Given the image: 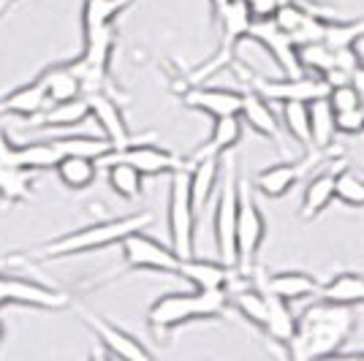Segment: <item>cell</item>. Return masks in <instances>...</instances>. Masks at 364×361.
Segmentation results:
<instances>
[{"label": "cell", "instance_id": "6da1fadb", "mask_svg": "<svg viewBox=\"0 0 364 361\" xmlns=\"http://www.w3.org/2000/svg\"><path fill=\"white\" fill-rule=\"evenodd\" d=\"M356 331V313L348 304L323 301L307 307L296 320V331L289 343L291 359H326L340 356L343 345Z\"/></svg>", "mask_w": 364, "mask_h": 361}, {"label": "cell", "instance_id": "7a4b0ae2", "mask_svg": "<svg viewBox=\"0 0 364 361\" xmlns=\"http://www.w3.org/2000/svg\"><path fill=\"white\" fill-rule=\"evenodd\" d=\"M228 310V288H196L191 293H164L147 310V323L158 340L191 320H215Z\"/></svg>", "mask_w": 364, "mask_h": 361}, {"label": "cell", "instance_id": "3957f363", "mask_svg": "<svg viewBox=\"0 0 364 361\" xmlns=\"http://www.w3.org/2000/svg\"><path fill=\"white\" fill-rule=\"evenodd\" d=\"M152 223V215H131V217H117V220H104L95 226L79 228L65 237L41 244V256L44 258H63V256H79V253H92V250H104L109 244H120L128 234L144 231Z\"/></svg>", "mask_w": 364, "mask_h": 361}, {"label": "cell", "instance_id": "277c9868", "mask_svg": "<svg viewBox=\"0 0 364 361\" xmlns=\"http://www.w3.org/2000/svg\"><path fill=\"white\" fill-rule=\"evenodd\" d=\"M112 52H114V28L85 33V52L74 63H68V68L82 85V95L109 92L117 98V92L112 87V76H109Z\"/></svg>", "mask_w": 364, "mask_h": 361}, {"label": "cell", "instance_id": "5b68a950", "mask_svg": "<svg viewBox=\"0 0 364 361\" xmlns=\"http://www.w3.org/2000/svg\"><path fill=\"white\" fill-rule=\"evenodd\" d=\"M237 76H242V82L256 90L258 95H264L267 101H316V98H323L329 92V85L323 76H307V74H296V76H283V79H267V76L256 74L250 68H242V65H234Z\"/></svg>", "mask_w": 364, "mask_h": 361}, {"label": "cell", "instance_id": "8992f818", "mask_svg": "<svg viewBox=\"0 0 364 361\" xmlns=\"http://www.w3.org/2000/svg\"><path fill=\"white\" fill-rule=\"evenodd\" d=\"M215 16H218L220 25H223L220 44H218L213 58L204 63L198 71L191 74V82H193V85H198L201 79H210V76L218 74L220 68H226L228 63L234 60V49L247 38V31H250V25H253V16H250V11H247L245 0H228L226 6H223Z\"/></svg>", "mask_w": 364, "mask_h": 361}, {"label": "cell", "instance_id": "52a82bcc", "mask_svg": "<svg viewBox=\"0 0 364 361\" xmlns=\"http://www.w3.org/2000/svg\"><path fill=\"white\" fill-rule=\"evenodd\" d=\"M196 212L191 204V188H188V166L171 171V193H168V239L171 250L180 258L193 256V239H196Z\"/></svg>", "mask_w": 364, "mask_h": 361}, {"label": "cell", "instance_id": "ba28073f", "mask_svg": "<svg viewBox=\"0 0 364 361\" xmlns=\"http://www.w3.org/2000/svg\"><path fill=\"white\" fill-rule=\"evenodd\" d=\"M237 212H240V185L234 161H226V174L215 204V244L220 261L237 269Z\"/></svg>", "mask_w": 364, "mask_h": 361}, {"label": "cell", "instance_id": "9c48e42d", "mask_svg": "<svg viewBox=\"0 0 364 361\" xmlns=\"http://www.w3.org/2000/svg\"><path fill=\"white\" fill-rule=\"evenodd\" d=\"M267 239V220L247 182L240 185V212H237V269L250 271L261 244Z\"/></svg>", "mask_w": 364, "mask_h": 361}, {"label": "cell", "instance_id": "30bf717a", "mask_svg": "<svg viewBox=\"0 0 364 361\" xmlns=\"http://www.w3.org/2000/svg\"><path fill=\"white\" fill-rule=\"evenodd\" d=\"M122 261L128 269H147V271H161V274H177L180 269V256L161 244L158 239H152L141 231L128 234L120 242Z\"/></svg>", "mask_w": 364, "mask_h": 361}, {"label": "cell", "instance_id": "8fae6325", "mask_svg": "<svg viewBox=\"0 0 364 361\" xmlns=\"http://www.w3.org/2000/svg\"><path fill=\"white\" fill-rule=\"evenodd\" d=\"M107 161H125V163L134 166L141 177L171 174V171H177L182 166H188V161H182L180 155L164 150V147H155L150 141H141V139L134 141V144H128V147H122V150H114L101 163H107Z\"/></svg>", "mask_w": 364, "mask_h": 361}, {"label": "cell", "instance_id": "7c38bea8", "mask_svg": "<svg viewBox=\"0 0 364 361\" xmlns=\"http://www.w3.org/2000/svg\"><path fill=\"white\" fill-rule=\"evenodd\" d=\"M79 316H82V320L90 326V331L95 334V340L107 347L109 356L131 359V361H147L152 356L150 350L141 345L136 337H131L128 331L117 329L114 323H109V320H104L101 316H95L92 310L82 307V304H79Z\"/></svg>", "mask_w": 364, "mask_h": 361}, {"label": "cell", "instance_id": "4fadbf2b", "mask_svg": "<svg viewBox=\"0 0 364 361\" xmlns=\"http://www.w3.org/2000/svg\"><path fill=\"white\" fill-rule=\"evenodd\" d=\"M3 304H25V307H41V310H60L68 304V293L52 291V288L11 277V274H0V307Z\"/></svg>", "mask_w": 364, "mask_h": 361}, {"label": "cell", "instance_id": "5bb4252c", "mask_svg": "<svg viewBox=\"0 0 364 361\" xmlns=\"http://www.w3.org/2000/svg\"><path fill=\"white\" fill-rule=\"evenodd\" d=\"M247 38H253L256 44L264 46L274 60H277V65L283 68L286 76L302 74V65H299V58H296V49H299V46L294 44V38H291L286 31H280L272 19L253 22L250 31H247Z\"/></svg>", "mask_w": 364, "mask_h": 361}, {"label": "cell", "instance_id": "9a60e30c", "mask_svg": "<svg viewBox=\"0 0 364 361\" xmlns=\"http://www.w3.org/2000/svg\"><path fill=\"white\" fill-rule=\"evenodd\" d=\"M321 158L313 152H307L304 158L299 161H289V163H274V166H267V168H261L256 174V180H253V188H256L261 196L267 198H283L289 193L291 188H296V182L304 177V171L310 168V166H316Z\"/></svg>", "mask_w": 364, "mask_h": 361}, {"label": "cell", "instance_id": "2e32d148", "mask_svg": "<svg viewBox=\"0 0 364 361\" xmlns=\"http://www.w3.org/2000/svg\"><path fill=\"white\" fill-rule=\"evenodd\" d=\"M85 98H87V106H90V117L101 125V131H104V136L112 141L114 150H122V147L139 141V139H134L131 131H128L125 117H122L114 95H109V92H90V95H85Z\"/></svg>", "mask_w": 364, "mask_h": 361}, {"label": "cell", "instance_id": "e0dca14e", "mask_svg": "<svg viewBox=\"0 0 364 361\" xmlns=\"http://www.w3.org/2000/svg\"><path fill=\"white\" fill-rule=\"evenodd\" d=\"M182 104L198 109L210 117H228V114H240V104H242V92L226 90V87H191L182 92Z\"/></svg>", "mask_w": 364, "mask_h": 361}, {"label": "cell", "instance_id": "ac0fdd59", "mask_svg": "<svg viewBox=\"0 0 364 361\" xmlns=\"http://www.w3.org/2000/svg\"><path fill=\"white\" fill-rule=\"evenodd\" d=\"M261 286H264V291L274 293L277 299L291 304V301H302L307 296H318L321 283L307 271H274V274L261 280Z\"/></svg>", "mask_w": 364, "mask_h": 361}, {"label": "cell", "instance_id": "d6986e66", "mask_svg": "<svg viewBox=\"0 0 364 361\" xmlns=\"http://www.w3.org/2000/svg\"><path fill=\"white\" fill-rule=\"evenodd\" d=\"M242 139V120L240 114H228V117H215L213 134L210 139L198 147L191 161H201V158H223L228 150H234Z\"/></svg>", "mask_w": 364, "mask_h": 361}, {"label": "cell", "instance_id": "ffe728a7", "mask_svg": "<svg viewBox=\"0 0 364 361\" xmlns=\"http://www.w3.org/2000/svg\"><path fill=\"white\" fill-rule=\"evenodd\" d=\"M220 177V158H201L188 166V188H191V204L193 212H201L215 193V185Z\"/></svg>", "mask_w": 364, "mask_h": 361}, {"label": "cell", "instance_id": "44dd1931", "mask_svg": "<svg viewBox=\"0 0 364 361\" xmlns=\"http://www.w3.org/2000/svg\"><path fill=\"white\" fill-rule=\"evenodd\" d=\"M180 277H185L193 288H226L231 280V266L223 261H201L196 256L180 258Z\"/></svg>", "mask_w": 364, "mask_h": 361}, {"label": "cell", "instance_id": "7402d4cb", "mask_svg": "<svg viewBox=\"0 0 364 361\" xmlns=\"http://www.w3.org/2000/svg\"><path fill=\"white\" fill-rule=\"evenodd\" d=\"M240 120L247 122V128H253L256 134L267 136V139H280V122L274 117V112L269 109L267 98L258 95L256 90L242 92V104H240Z\"/></svg>", "mask_w": 364, "mask_h": 361}, {"label": "cell", "instance_id": "603a6c76", "mask_svg": "<svg viewBox=\"0 0 364 361\" xmlns=\"http://www.w3.org/2000/svg\"><path fill=\"white\" fill-rule=\"evenodd\" d=\"M87 117H90L87 98L79 95V98H71V101L49 104L44 112H38L36 117H31V125H44V128H76V125L87 122Z\"/></svg>", "mask_w": 364, "mask_h": 361}, {"label": "cell", "instance_id": "cb8c5ba5", "mask_svg": "<svg viewBox=\"0 0 364 361\" xmlns=\"http://www.w3.org/2000/svg\"><path fill=\"white\" fill-rule=\"evenodd\" d=\"M49 104H52V101L46 98L41 82L36 79V82L25 85V87H19V90L9 92L6 98H0V114H16V117L31 120V117H36L38 112H44Z\"/></svg>", "mask_w": 364, "mask_h": 361}, {"label": "cell", "instance_id": "d4e9b609", "mask_svg": "<svg viewBox=\"0 0 364 361\" xmlns=\"http://www.w3.org/2000/svg\"><path fill=\"white\" fill-rule=\"evenodd\" d=\"M318 296L323 301H334V304H364V274L359 271H340L334 274L329 283L318 288Z\"/></svg>", "mask_w": 364, "mask_h": 361}, {"label": "cell", "instance_id": "484cf974", "mask_svg": "<svg viewBox=\"0 0 364 361\" xmlns=\"http://www.w3.org/2000/svg\"><path fill=\"white\" fill-rule=\"evenodd\" d=\"M307 109H310V147L313 150H329L334 141V134H337L332 104L323 95V98L310 101Z\"/></svg>", "mask_w": 364, "mask_h": 361}, {"label": "cell", "instance_id": "4316f807", "mask_svg": "<svg viewBox=\"0 0 364 361\" xmlns=\"http://www.w3.org/2000/svg\"><path fill=\"white\" fill-rule=\"evenodd\" d=\"M264 293H267V323H264L261 331H267V337H272L274 343H283L286 345L291 337H294V331H296V318L291 313L289 301L277 299L269 291H264Z\"/></svg>", "mask_w": 364, "mask_h": 361}, {"label": "cell", "instance_id": "83f0119b", "mask_svg": "<svg viewBox=\"0 0 364 361\" xmlns=\"http://www.w3.org/2000/svg\"><path fill=\"white\" fill-rule=\"evenodd\" d=\"M38 82H41L46 98H49L52 104H58V101H71V98H79V95H82V85H79V79H76V74L68 65H49L44 74L38 76Z\"/></svg>", "mask_w": 364, "mask_h": 361}, {"label": "cell", "instance_id": "f1b7e54d", "mask_svg": "<svg viewBox=\"0 0 364 361\" xmlns=\"http://www.w3.org/2000/svg\"><path fill=\"white\" fill-rule=\"evenodd\" d=\"M134 0H85L82 6V31H104L114 28V19L131 6Z\"/></svg>", "mask_w": 364, "mask_h": 361}, {"label": "cell", "instance_id": "f546056e", "mask_svg": "<svg viewBox=\"0 0 364 361\" xmlns=\"http://www.w3.org/2000/svg\"><path fill=\"white\" fill-rule=\"evenodd\" d=\"M52 144L58 147L63 158L74 155V158H90L95 163H101L104 158H109L114 152V147H112V141H109L107 136L104 139H98V136H65V139H55Z\"/></svg>", "mask_w": 364, "mask_h": 361}, {"label": "cell", "instance_id": "4dcf8cb0", "mask_svg": "<svg viewBox=\"0 0 364 361\" xmlns=\"http://www.w3.org/2000/svg\"><path fill=\"white\" fill-rule=\"evenodd\" d=\"M332 201H334V174H332V171L316 174L313 180H307V185H304L302 217H304V220L318 217L321 212L326 210Z\"/></svg>", "mask_w": 364, "mask_h": 361}, {"label": "cell", "instance_id": "1f68e13d", "mask_svg": "<svg viewBox=\"0 0 364 361\" xmlns=\"http://www.w3.org/2000/svg\"><path fill=\"white\" fill-rule=\"evenodd\" d=\"M58 177L65 188L71 190H85L95 182V174H98V163L90 161V158H74V155H65L60 158V163L55 166Z\"/></svg>", "mask_w": 364, "mask_h": 361}, {"label": "cell", "instance_id": "d6a6232c", "mask_svg": "<svg viewBox=\"0 0 364 361\" xmlns=\"http://www.w3.org/2000/svg\"><path fill=\"white\" fill-rule=\"evenodd\" d=\"M31 185L33 171L22 168V166H0V198L6 204H16V201H31Z\"/></svg>", "mask_w": 364, "mask_h": 361}, {"label": "cell", "instance_id": "836d02e7", "mask_svg": "<svg viewBox=\"0 0 364 361\" xmlns=\"http://www.w3.org/2000/svg\"><path fill=\"white\" fill-rule=\"evenodd\" d=\"M228 304L237 307V313L247 318L253 326L264 329L267 323V293L261 288H240V291H228Z\"/></svg>", "mask_w": 364, "mask_h": 361}, {"label": "cell", "instance_id": "e575fe53", "mask_svg": "<svg viewBox=\"0 0 364 361\" xmlns=\"http://www.w3.org/2000/svg\"><path fill=\"white\" fill-rule=\"evenodd\" d=\"M60 152L52 141H31L16 147V166L28 168V171H41V168H55L60 163Z\"/></svg>", "mask_w": 364, "mask_h": 361}, {"label": "cell", "instance_id": "d590c367", "mask_svg": "<svg viewBox=\"0 0 364 361\" xmlns=\"http://www.w3.org/2000/svg\"><path fill=\"white\" fill-rule=\"evenodd\" d=\"M109 166V188L122 198L141 196V174L125 161H107Z\"/></svg>", "mask_w": 364, "mask_h": 361}, {"label": "cell", "instance_id": "8d00e7d4", "mask_svg": "<svg viewBox=\"0 0 364 361\" xmlns=\"http://www.w3.org/2000/svg\"><path fill=\"white\" fill-rule=\"evenodd\" d=\"M283 125L296 144L310 150V109L304 101H286L283 104Z\"/></svg>", "mask_w": 364, "mask_h": 361}, {"label": "cell", "instance_id": "74e56055", "mask_svg": "<svg viewBox=\"0 0 364 361\" xmlns=\"http://www.w3.org/2000/svg\"><path fill=\"white\" fill-rule=\"evenodd\" d=\"M334 198L346 207H364V174H356L350 168H343L334 174Z\"/></svg>", "mask_w": 364, "mask_h": 361}, {"label": "cell", "instance_id": "f35d334b", "mask_svg": "<svg viewBox=\"0 0 364 361\" xmlns=\"http://www.w3.org/2000/svg\"><path fill=\"white\" fill-rule=\"evenodd\" d=\"M326 101L332 104L334 112H346V109H356V106H362L359 92H356V87L350 85V79L348 82H340V85H329Z\"/></svg>", "mask_w": 364, "mask_h": 361}, {"label": "cell", "instance_id": "ab89813d", "mask_svg": "<svg viewBox=\"0 0 364 361\" xmlns=\"http://www.w3.org/2000/svg\"><path fill=\"white\" fill-rule=\"evenodd\" d=\"M334 125L340 134H364V109H346V112H334Z\"/></svg>", "mask_w": 364, "mask_h": 361}, {"label": "cell", "instance_id": "60d3db41", "mask_svg": "<svg viewBox=\"0 0 364 361\" xmlns=\"http://www.w3.org/2000/svg\"><path fill=\"white\" fill-rule=\"evenodd\" d=\"M283 0H245L247 11L253 16V22H261V19H272L274 11L280 9Z\"/></svg>", "mask_w": 364, "mask_h": 361}, {"label": "cell", "instance_id": "b9f144b4", "mask_svg": "<svg viewBox=\"0 0 364 361\" xmlns=\"http://www.w3.org/2000/svg\"><path fill=\"white\" fill-rule=\"evenodd\" d=\"M0 166H16V144L9 141L6 131H0Z\"/></svg>", "mask_w": 364, "mask_h": 361}, {"label": "cell", "instance_id": "7bdbcfd3", "mask_svg": "<svg viewBox=\"0 0 364 361\" xmlns=\"http://www.w3.org/2000/svg\"><path fill=\"white\" fill-rule=\"evenodd\" d=\"M350 85L356 87V92H359V101H362L364 106V65L359 63L353 71H350Z\"/></svg>", "mask_w": 364, "mask_h": 361}, {"label": "cell", "instance_id": "ee69618b", "mask_svg": "<svg viewBox=\"0 0 364 361\" xmlns=\"http://www.w3.org/2000/svg\"><path fill=\"white\" fill-rule=\"evenodd\" d=\"M16 0H0V16L6 14V11H9V9H11V6H14Z\"/></svg>", "mask_w": 364, "mask_h": 361}, {"label": "cell", "instance_id": "f6af8a7d", "mask_svg": "<svg viewBox=\"0 0 364 361\" xmlns=\"http://www.w3.org/2000/svg\"><path fill=\"white\" fill-rule=\"evenodd\" d=\"M226 3H228V0H213V11H215V14H218V11H220Z\"/></svg>", "mask_w": 364, "mask_h": 361}, {"label": "cell", "instance_id": "bcb514c9", "mask_svg": "<svg viewBox=\"0 0 364 361\" xmlns=\"http://www.w3.org/2000/svg\"><path fill=\"white\" fill-rule=\"evenodd\" d=\"M0 340H3V323H0Z\"/></svg>", "mask_w": 364, "mask_h": 361}, {"label": "cell", "instance_id": "7dc6e473", "mask_svg": "<svg viewBox=\"0 0 364 361\" xmlns=\"http://www.w3.org/2000/svg\"><path fill=\"white\" fill-rule=\"evenodd\" d=\"M356 356H359V359H364V350H362V353H356Z\"/></svg>", "mask_w": 364, "mask_h": 361}]
</instances>
